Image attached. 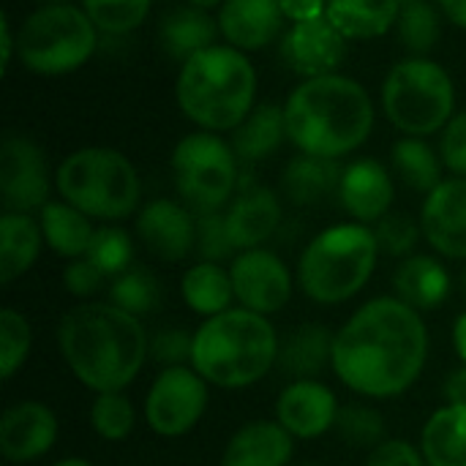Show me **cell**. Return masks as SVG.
I'll list each match as a JSON object with an SVG mask.
<instances>
[{
	"label": "cell",
	"mask_w": 466,
	"mask_h": 466,
	"mask_svg": "<svg viewBox=\"0 0 466 466\" xmlns=\"http://www.w3.org/2000/svg\"><path fill=\"white\" fill-rule=\"evenodd\" d=\"M429 360V328L399 298L363 303L336 333L333 374L358 396L396 399L423 374Z\"/></svg>",
	"instance_id": "obj_1"
},
{
	"label": "cell",
	"mask_w": 466,
	"mask_h": 466,
	"mask_svg": "<svg viewBox=\"0 0 466 466\" xmlns=\"http://www.w3.org/2000/svg\"><path fill=\"white\" fill-rule=\"evenodd\" d=\"M57 350L71 374L93 393L126 390L150 355L142 319L115 303H82L57 325Z\"/></svg>",
	"instance_id": "obj_2"
},
{
	"label": "cell",
	"mask_w": 466,
	"mask_h": 466,
	"mask_svg": "<svg viewBox=\"0 0 466 466\" xmlns=\"http://www.w3.org/2000/svg\"><path fill=\"white\" fill-rule=\"evenodd\" d=\"M287 139L309 156L341 158L358 150L374 128V104L350 76L328 74L303 79L284 104Z\"/></svg>",
	"instance_id": "obj_3"
},
{
	"label": "cell",
	"mask_w": 466,
	"mask_h": 466,
	"mask_svg": "<svg viewBox=\"0 0 466 466\" xmlns=\"http://www.w3.org/2000/svg\"><path fill=\"white\" fill-rule=\"evenodd\" d=\"M279 347L281 339L270 319L238 306L197 328L191 369L208 385L240 390L257 385L276 366Z\"/></svg>",
	"instance_id": "obj_4"
},
{
	"label": "cell",
	"mask_w": 466,
	"mask_h": 466,
	"mask_svg": "<svg viewBox=\"0 0 466 466\" xmlns=\"http://www.w3.org/2000/svg\"><path fill=\"white\" fill-rule=\"evenodd\" d=\"M257 74L251 60L224 44H213L188 57L177 76V104L183 115L218 134L235 131L254 109Z\"/></svg>",
	"instance_id": "obj_5"
},
{
	"label": "cell",
	"mask_w": 466,
	"mask_h": 466,
	"mask_svg": "<svg viewBox=\"0 0 466 466\" xmlns=\"http://www.w3.org/2000/svg\"><path fill=\"white\" fill-rule=\"evenodd\" d=\"M380 246L366 224H336L319 232L298 262V284L319 306L355 298L374 276Z\"/></svg>",
	"instance_id": "obj_6"
},
{
	"label": "cell",
	"mask_w": 466,
	"mask_h": 466,
	"mask_svg": "<svg viewBox=\"0 0 466 466\" xmlns=\"http://www.w3.org/2000/svg\"><path fill=\"white\" fill-rule=\"evenodd\" d=\"M63 202L98 221H123L139 208L142 183L134 164L109 147H82L55 172Z\"/></svg>",
	"instance_id": "obj_7"
},
{
	"label": "cell",
	"mask_w": 466,
	"mask_h": 466,
	"mask_svg": "<svg viewBox=\"0 0 466 466\" xmlns=\"http://www.w3.org/2000/svg\"><path fill=\"white\" fill-rule=\"evenodd\" d=\"M96 25L71 3H52L35 8L19 27L16 55L33 74H71L82 68L96 52Z\"/></svg>",
	"instance_id": "obj_8"
},
{
	"label": "cell",
	"mask_w": 466,
	"mask_h": 466,
	"mask_svg": "<svg viewBox=\"0 0 466 466\" xmlns=\"http://www.w3.org/2000/svg\"><path fill=\"white\" fill-rule=\"evenodd\" d=\"M382 106L399 131L410 137L437 134L453 117V79L429 57H407L388 71L382 85Z\"/></svg>",
	"instance_id": "obj_9"
},
{
	"label": "cell",
	"mask_w": 466,
	"mask_h": 466,
	"mask_svg": "<svg viewBox=\"0 0 466 466\" xmlns=\"http://www.w3.org/2000/svg\"><path fill=\"white\" fill-rule=\"evenodd\" d=\"M172 175L183 202L194 213L221 210L238 183V156L229 142L213 131L188 134L172 150Z\"/></svg>",
	"instance_id": "obj_10"
},
{
	"label": "cell",
	"mask_w": 466,
	"mask_h": 466,
	"mask_svg": "<svg viewBox=\"0 0 466 466\" xmlns=\"http://www.w3.org/2000/svg\"><path fill=\"white\" fill-rule=\"evenodd\" d=\"M208 410V382L191 366L164 369L145 399V420L158 437L188 434Z\"/></svg>",
	"instance_id": "obj_11"
},
{
	"label": "cell",
	"mask_w": 466,
	"mask_h": 466,
	"mask_svg": "<svg viewBox=\"0 0 466 466\" xmlns=\"http://www.w3.org/2000/svg\"><path fill=\"white\" fill-rule=\"evenodd\" d=\"M0 197L8 213H33L49 202V167L44 150L27 137L0 145Z\"/></svg>",
	"instance_id": "obj_12"
},
{
	"label": "cell",
	"mask_w": 466,
	"mask_h": 466,
	"mask_svg": "<svg viewBox=\"0 0 466 466\" xmlns=\"http://www.w3.org/2000/svg\"><path fill=\"white\" fill-rule=\"evenodd\" d=\"M229 276L240 309L270 317L279 314L292 298V273L287 262L268 248L240 251L232 259Z\"/></svg>",
	"instance_id": "obj_13"
},
{
	"label": "cell",
	"mask_w": 466,
	"mask_h": 466,
	"mask_svg": "<svg viewBox=\"0 0 466 466\" xmlns=\"http://www.w3.org/2000/svg\"><path fill=\"white\" fill-rule=\"evenodd\" d=\"M57 442V418L41 401H16L0 418V456L8 464H30Z\"/></svg>",
	"instance_id": "obj_14"
},
{
	"label": "cell",
	"mask_w": 466,
	"mask_h": 466,
	"mask_svg": "<svg viewBox=\"0 0 466 466\" xmlns=\"http://www.w3.org/2000/svg\"><path fill=\"white\" fill-rule=\"evenodd\" d=\"M281 55L284 63L303 79L328 76L336 74L347 55V38L333 27V22L325 14L319 19L295 22L284 35Z\"/></svg>",
	"instance_id": "obj_15"
},
{
	"label": "cell",
	"mask_w": 466,
	"mask_h": 466,
	"mask_svg": "<svg viewBox=\"0 0 466 466\" xmlns=\"http://www.w3.org/2000/svg\"><path fill=\"white\" fill-rule=\"evenodd\" d=\"M420 229L437 254L466 259V177L442 180L431 194H426Z\"/></svg>",
	"instance_id": "obj_16"
},
{
	"label": "cell",
	"mask_w": 466,
	"mask_h": 466,
	"mask_svg": "<svg viewBox=\"0 0 466 466\" xmlns=\"http://www.w3.org/2000/svg\"><path fill=\"white\" fill-rule=\"evenodd\" d=\"M137 235L158 259L180 262L197 248V216L172 199H153L137 216Z\"/></svg>",
	"instance_id": "obj_17"
},
{
	"label": "cell",
	"mask_w": 466,
	"mask_h": 466,
	"mask_svg": "<svg viewBox=\"0 0 466 466\" xmlns=\"http://www.w3.org/2000/svg\"><path fill=\"white\" fill-rule=\"evenodd\" d=\"M336 393L319 380H298L289 382L276 401V420L295 440H317L336 429L339 418Z\"/></svg>",
	"instance_id": "obj_18"
},
{
	"label": "cell",
	"mask_w": 466,
	"mask_h": 466,
	"mask_svg": "<svg viewBox=\"0 0 466 466\" xmlns=\"http://www.w3.org/2000/svg\"><path fill=\"white\" fill-rule=\"evenodd\" d=\"M393 177L385 164L377 158H358L350 167H344L341 183H339V199L341 208L358 221V224H377L385 218L393 208Z\"/></svg>",
	"instance_id": "obj_19"
},
{
	"label": "cell",
	"mask_w": 466,
	"mask_h": 466,
	"mask_svg": "<svg viewBox=\"0 0 466 466\" xmlns=\"http://www.w3.org/2000/svg\"><path fill=\"white\" fill-rule=\"evenodd\" d=\"M227 232L235 251L259 248L281 224V202L273 188L268 186H243L240 194L232 199L229 210L224 213Z\"/></svg>",
	"instance_id": "obj_20"
},
{
	"label": "cell",
	"mask_w": 466,
	"mask_h": 466,
	"mask_svg": "<svg viewBox=\"0 0 466 466\" xmlns=\"http://www.w3.org/2000/svg\"><path fill=\"white\" fill-rule=\"evenodd\" d=\"M284 11L279 0H224L218 30L240 52L262 49L279 38Z\"/></svg>",
	"instance_id": "obj_21"
},
{
	"label": "cell",
	"mask_w": 466,
	"mask_h": 466,
	"mask_svg": "<svg viewBox=\"0 0 466 466\" xmlns=\"http://www.w3.org/2000/svg\"><path fill=\"white\" fill-rule=\"evenodd\" d=\"M295 437L279 420H254L232 434L221 466H287Z\"/></svg>",
	"instance_id": "obj_22"
},
{
	"label": "cell",
	"mask_w": 466,
	"mask_h": 466,
	"mask_svg": "<svg viewBox=\"0 0 466 466\" xmlns=\"http://www.w3.org/2000/svg\"><path fill=\"white\" fill-rule=\"evenodd\" d=\"M333 341L336 333H330L325 325H298L281 339L276 369H281L292 382L317 380L328 366H333Z\"/></svg>",
	"instance_id": "obj_23"
},
{
	"label": "cell",
	"mask_w": 466,
	"mask_h": 466,
	"mask_svg": "<svg viewBox=\"0 0 466 466\" xmlns=\"http://www.w3.org/2000/svg\"><path fill=\"white\" fill-rule=\"evenodd\" d=\"M393 289L396 298L415 311H434L451 295V273L437 257L412 254L396 268Z\"/></svg>",
	"instance_id": "obj_24"
},
{
	"label": "cell",
	"mask_w": 466,
	"mask_h": 466,
	"mask_svg": "<svg viewBox=\"0 0 466 466\" xmlns=\"http://www.w3.org/2000/svg\"><path fill=\"white\" fill-rule=\"evenodd\" d=\"M44 243L41 224L30 213L0 216V284H14L38 259Z\"/></svg>",
	"instance_id": "obj_25"
},
{
	"label": "cell",
	"mask_w": 466,
	"mask_h": 466,
	"mask_svg": "<svg viewBox=\"0 0 466 466\" xmlns=\"http://www.w3.org/2000/svg\"><path fill=\"white\" fill-rule=\"evenodd\" d=\"M344 167H339L336 158H322V156H309L300 153L292 158L281 175V188L289 202L295 205H317L333 191L339 194Z\"/></svg>",
	"instance_id": "obj_26"
},
{
	"label": "cell",
	"mask_w": 466,
	"mask_h": 466,
	"mask_svg": "<svg viewBox=\"0 0 466 466\" xmlns=\"http://www.w3.org/2000/svg\"><path fill=\"white\" fill-rule=\"evenodd\" d=\"M38 224L44 232V243L63 259H82L96 235L90 216L68 202H46L38 210Z\"/></svg>",
	"instance_id": "obj_27"
},
{
	"label": "cell",
	"mask_w": 466,
	"mask_h": 466,
	"mask_svg": "<svg viewBox=\"0 0 466 466\" xmlns=\"http://www.w3.org/2000/svg\"><path fill=\"white\" fill-rule=\"evenodd\" d=\"M401 0H328V19L344 38H377L399 25Z\"/></svg>",
	"instance_id": "obj_28"
},
{
	"label": "cell",
	"mask_w": 466,
	"mask_h": 466,
	"mask_svg": "<svg viewBox=\"0 0 466 466\" xmlns=\"http://www.w3.org/2000/svg\"><path fill=\"white\" fill-rule=\"evenodd\" d=\"M420 453L426 466H466V407L445 404L426 420Z\"/></svg>",
	"instance_id": "obj_29"
},
{
	"label": "cell",
	"mask_w": 466,
	"mask_h": 466,
	"mask_svg": "<svg viewBox=\"0 0 466 466\" xmlns=\"http://www.w3.org/2000/svg\"><path fill=\"white\" fill-rule=\"evenodd\" d=\"M287 137L284 109L276 104H259L248 112V117L232 131V150L238 161L254 164L273 156Z\"/></svg>",
	"instance_id": "obj_30"
},
{
	"label": "cell",
	"mask_w": 466,
	"mask_h": 466,
	"mask_svg": "<svg viewBox=\"0 0 466 466\" xmlns=\"http://www.w3.org/2000/svg\"><path fill=\"white\" fill-rule=\"evenodd\" d=\"M216 33H218V22L208 11L186 5V8H177V11L164 16V22H161V46L172 60L186 63L197 52L213 46Z\"/></svg>",
	"instance_id": "obj_31"
},
{
	"label": "cell",
	"mask_w": 466,
	"mask_h": 466,
	"mask_svg": "<svg viewBox=\"0 0 466 466\" xmlns=\"http://www.w3.org/2000/svg\"><path fill=\"white\" fill-rule=\"evenodd\" d=\"M183 300L191 311L202 314L205 319L224 314L232 309L235 300V284L229 270H224L218 262H197L186 270L180 281Z\"/></svg>",
	"instance_id": "obj_32"
},
{
	"label": "cell",
	"mask_w": 466,
	"mask_h": 466,
	"mask_svg": "<svg viewBox=\"0 0 466 466\" xmlns=\"http://www.w3.org/2000/svg\"><path fill=\"white\" fill-rule=\"evenodd\" d=\"M393 167L399 177L420 194H431L442 183V158L420 137H407L393 145Z\"/></svg>",
	"instance_id": "obj_33"
},
{
	"label": "cell",
	"mask_w": 466,
	"mask_h": 466,
	"mask_svg": "<svg viewBox=\"0 0 466 466\" xmlns=\"http://www.w3.org/2000/svg\"><path fill=\"white\" fill-rule=\"evenodd\" d=\"M109 303H115L117 309H123V311H128V314L142 319L145 314L158 309V303H161V284H158V279L147 268H128L126 273L112 279Z\"/></svg>",
	"instance_id": "obj_34"
},
{
	"label": "cell",
	"mask_w": 466,
	"mask_h": 466,
	"mask_svg": "<svg viewBox=\"0 0 466 466\" xmlns=\"http://www.w3.org/2000/svg\"><path fill=\"white\" fill-rule=\"evenodd\" d=\"M134 423H137V412L123 390L96 393V401L90 407V426L101 440L123 442L131 437Z\"/></svg>",
	"instance_id": "obj_35"
},
{
	"label": "cell",
	"mask_w": 466,
	"mask_h": 466,
	"mask_svg": "<svg viewBox=\"0 0 466 466\" xmlns=\"http://www.w3.org/2000/svg\"><path fill=\"white\" fill-rule=\"evenodd\" d=\"M442 25H440V14L431 3L426 0H412L401 5L399 14V35L404 41V46L415 55L423 57L426 52H431L440 41Z\"/></svg>",
	"instance_id": "obj_36"
},
{
	"label": "cell",
	"mask_w": 466,
	"mask_h": 466,
	"mask_svg": "<svg viewBox=\"0 0 466 466\" xmlns=\"http://www.w3.org/2000/svg\"><path fill=\"white\" fill-rule=\"evenodd\" d=\"M150 3L153 0H82V8L96 30L106 35H126L147 19Z\"/></svg>",
	"instance_id": "obj_37"
},
{
	"label": "cell",
	"mask_w": 466,
	"mask_h": 466,
	"mask_svg": "<svg viewBox=\"0 0 466 466\" xmlns=\"http://www.w3.org/2000/svg\"><path fill=\"white\" fill-rule=\"evenodd\" d=\"M85 257L112 281L131 268V259H134L131 235L120 227H98Z\"/></svg>",
	"instance_id": "obj_38"
},
{
	"label": "cell",
	"mask_w": 466,
	"mask_h": 466,
	"mask_svg": "<svg viewBox=\"0 0 466 466\" xmlns=\"http://www.w3.org/2000/svg\"><path fill=\"white\" fill-rule=\"evenodd\" d=\"M33 347V330L25 314L5 306L0 311V377L11 380L27 360Z\"/></svg>",
	"instance_id": "obj_39"
},
{
	"label": "cell",
	"mask_w": 466,
	"mask_h": 466,
	"mask_svg": "<svg viewBox=\"0 0 466 466\" xmlns=\"http://www.w3.org/2000/svg\"><path fill=\"white\" fill-rule=\"evenodd\" d=\"M336 431L352 448H369V451H374L377 445H382L388 440L385 418L377 410L363 407V404L341 407L339 418H336Z\"/></svg>",
	"instance_id": "obj_40"
},
{
	"label": "cell",
	"mask_w": 466,
	"mask_h": 466,
	"mask_svg": "<svg viewBox=\"0 0 466 466\" xmlns=\"http://www.w3.org/2000/svg\"><path fill=\"white\" fill-rule=\"evenodd\" d=\"M420 224H415V218H410L407 213H388L385 218H380L374 224V238L380 246V254L385 257H399L407 259L412 257L418 240H420Z\"/></svg>",
	"instance_id": "obj_41"
},
{
	"label": "cell",
	"mask_w": 466,
	"mask_h": 466,
	"mask_svg": "<svg viewBox=\"0 0 466 466\" xmlns=\"http://www.w3.org/2000/svg\"><path fill=\"white\" fill-rule=\"evenodd\" d=\"M197 216V251L202 262H218L232 257L235 246L227 232V218L221 210L213 213H194Z\"/></svg>",
	"instance_id": "obj_42"
},
{
	"label": "cell",
	"mask_w": 466,
	"mask_h": 466,
	"mask_svg": "<svg viewBox=\"0 0 466 466\" xmlns=\"http://www.w3.org/2000/svg\"><path fill=\"white\" fill-rule=\"evenodd\" d=\"M194 355V333L183 328H164L150 339V358L164 369L191 366Z\"/></svg>",
	"instance_id": "obj_43"
},
{
	"label": "cell",
	"mask_w": 466,
	"mask_h": 466,
	"mask_svg": "<svg viewBox=\"0 0 466 466\" xmlns=\"http://www.w3.org/2000/svg\"><path fill=\"white\" fill-rule=\"evenodd\" d=\"M440 158L456 177H466V112L453 115L442 128Z\"/></svg>",
	"instance_id": "obj_44"
},
{
	"label": "cell",
	"mask_w": 466,
	"mask_h": 466,
	"mask_svg": "<svg viewBox=\"0 0 466 466\" xmlns=\"http://www.w3.org/2000/svg\"><path fill=\"white\" fill-rule=\"evenodd\" d=\"M106 281H109V279H106L87 257L71 259L68 268L63 270V284H66V289H68L74 298H93V295H98V292L104 289Z\"/></svg>",
	"instance_id": "obj_45"
},
{
	"label": "cell",
	"mask_w": 466,
	"mask_h": 466,
	"mask_svg": "<svg viewBox=\"0 0 466 466\" xmlns=\"http://www.w3.org/2000/svg\"><path fill=\"white\" fill-rule=\"evenodd\" d=\"M366 466H426V459L407 440H385L369 453Z\"/></svg>",
	"instance_id": "obj_46"
},
{
	"label": "cell",
	"mask_w": 466,
	"mask_h": 466,
	"mask_svg": "<svg viewBox=\"0 0 466 466\" xmlns=\"http://www.w3.org/2000/svg\"><path fill=\"white\" fill-rule=\"evenodd\" d=\"M281 11L292 22H309L328 14V0H279Z\"/></svg>",
	"instance_id": "obj_47"
},
{
	"label": "cell",
	"mask_w": 466,
	"mask_h": 466,
	"mask_svg": "<svg viewBox=\"0 0 466 466\" xmlns=\"http://www.w3.org/2000/svg\"><path fill=\"white\" fill-rule=\"evenodd\" d=\"M445 401L453 407H466V366L456 369L445 380Z\"/></svg>",
	"instance_id": "obj_48"
},
{
	"label": "cell",
	"mask_w": 466,
	"mask_h": 466,
	"mask_svg": "<svg viewBox=\"0 0 466 466\" xmlns=\"http://www.w3.org/2000/svg\"><path fill=\"white\" fill-rule=\"evenodd\" d=\"M440 8H442L445 19H451L453 25L466 30V0H440Z\"/></svg>",
	"instance_id": "obj_49"
},
{
	"label": "cell",
	"mask_w": 466,
	"mask_h": 466,
	"mask_svg": "<svg viewBox=\"0 0 466 466\" xmlns=\"http://www.w3.org/2000/svg\"><path fill=\"white\" fill-rule=\"evenodd\" d=\"M0 46H3V71L11 66V55H14V35H11V25H8V19L5 16H0Z\"/></svg>",
	"instance_id": "obj_50"
},
{
	"label": "cell",
	"mask_w": 466,
	"mask_h": 466,
	"mask_svg": "<svg viewBox=\"0 0 466 466\" xmlns=\"http://www.w3.org/2000/svg\"><path fill=\"white\" fill-rule=\"evenodd\" d=\"M453 347L461 358V363L466 366V314H461L456 319V328H453Z\"/></svg>",
	"instance_id": "obj_51"
},
{
	"label": "cell",
	"mask_w": 466,
	"mask_h": 466,
	"mask_svg": "<svg viewBox=\"0 0 466 466\" xmlns=\"http://www.w3.org/2000/svg\"><path fill=\"white\" fill-rule=\"evenodd\" d=\"M224 5V0H188V5H194V8H202V11H208V8H213V5Z\"/></svg>",
	"instance_id": "obj_52"
},
{
	"label": "cell",
	"mask_w": 466,
	"mask_h": 466,
	"mask_svg": "<svg viewBox=\"0 0 466 466\" xmlns=\"http://www.w3.org/2000/svg\"><path fill=\"white\" fill-rule=\"evenodd\" d=\"M52 466H93L87 459H63V461H57V464H52Z\"/></svg>",
	"instance_id": "obj_53"
},
{
	"label": "cell",
	"mask_w": 466,
	"mask_h": 466,
	"mask_svg": "<svg viewBox=\"0 0 466 466\" xmlns=\"http://www.w3.org/2000/svg\"><path fill=\"white\" fill-rule=\"evenodd\" d=\"M38 3H44V5H52V3H68V0H38Z\"/></svg>",
	"instance_id": "obj_54"
},
{
	"label": "cell",
	"mask_w": 466,
	"mask_h": 466,
	"mask_svg": "<svg viewBox=\"0 0 466 466\" xmlns=\"http://www.w3.org/2000/svg\"><path fill=\"white\" fill-rule=\"evenodd\" d=\"M461 289H464V295H466V268H464V273H461Z\"/></svg>",
	"instance_id": "obj_55"
},
{
	"label": "cell",
	"mask_w": 466,
	"mask_h": 466,
	"mask_svg": "<svg viewBox=\"0 0 466 466\" xmlns=\"http://www.w3.org/2000/svg\"><path fill=\"white\" fill-rule=\"evenodd\" d=\"M404 3H412V0H401V5H404Z\"/></svg>",
	"instance_id": "obj_56"
},
{
	"label": "cell",
	"mask_w": 466,
	"mask_h": 466,
	"mask_svg": "<svg viewBox=\"0 0 466 466\" xmlns=\"http://www.w3.org/2000/svg\"><path fill=\"white\" fill-rule=\"evenodd\" d=\"M300 466H319V464H300Z\"/></svg>",
	"instance_id": "obj_57"
}]
</instances>
